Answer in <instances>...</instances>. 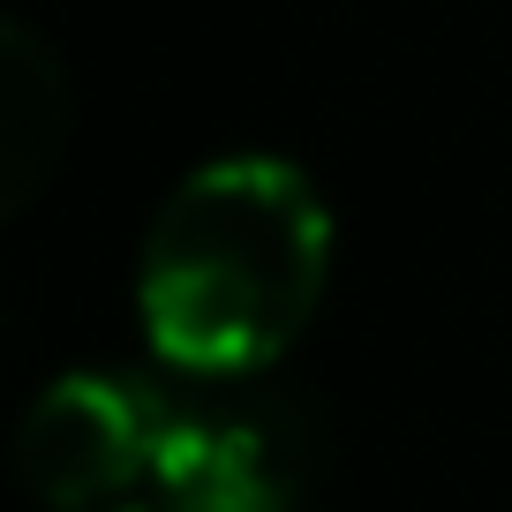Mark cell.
<instances>
[{"mask_svg": "<svg viewBox=\"0 0 512 512\" xmlns=\"http://www.w3.org/2000/svg\"><path fill=\"white\" fill-rule=\"evenodd\" d=\"M332 272V211L272 151L211 159L159 204L136 256V317L181 377H249L317 317Z\"/></svg>", "mask_w": 512, "mask_h": 512, "instance_id": "6da1fadb", "label": "cell"}, {"mask_svg": "<svg viewBox=\"0 0 512 512\" xmlns=\"http://www.w3.org/2000/svg\"><path fill=\"white\" fill-rule=\"evenodd\" d=\"M166 415H174V407H159L151 384L106 377V369H68V377H53L31 400V415H23L16 467H23V482H31V497L53 505V512L106 505V497H121L136 475H151Z\"/></svg>", "mask_w": 512, "mask_h": 512, "instance_id": "7a4b0ae2", "label": "cell"}, {"mask_svg": "<svg viewBox=\"0 0 512 512\" xmlns=\"http://www.w3.org/2000/svg\"><path fill=\"white\" fill-rule=\"evenodd\" d=\"M151 490L166 512H287L302 497V445L264 407L166 415Z\"/></svg>", "mask_w": 512, "mask_h": 512, "instance_id": "3957f363", "label": "cell"}, {"mask_svg": "<svg viewBox=\"0 0 512 512\" xmlns=\"http://www.w3.org/2000/svg\"><path fill=\"white\" fill-rule=\"evenodd\" d=\"M68 136V91L61 61L38 46V31H0V211H23L38 181L53 174Z\"/></svg>", "mask_w": 512, "mask_h": 512, "instance_id": "277c9868", "label": "cell"}, {"mask_svg": "<svg viewBox=\"0 0 512 512\" xmlns=\"http://www.w3.org/2000/svg\"><path fill=\"white\" fill-rule=\"evenodd\" d=\"M83 512H166V505H121V497H106V505H83Z\"/></svg>", "mask_w": 512, "mask_h": 512, "instance_id": "5b68a950", "label": "cell"}]
</instances>
